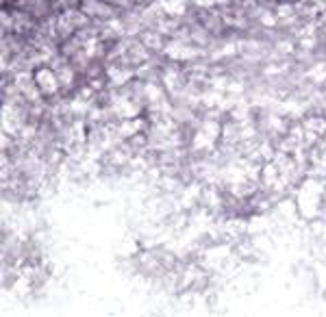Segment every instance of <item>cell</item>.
Wrapping results in <instances>:
<instances>
[{"label":"cell","mask_w":326,"mask_h":317,"mask_svg":"<svg viewBox=\"0 0 326 317\" xmlns=\"http://www.w3.org/2000/svg\"><path fill=\"white\" fill-rule=\"evenodd\" d=\"M81 13L87 18H109L113 7L107 0H81Z\"/></svg>","instance_id":"1"}]
</instances>
